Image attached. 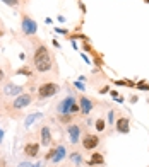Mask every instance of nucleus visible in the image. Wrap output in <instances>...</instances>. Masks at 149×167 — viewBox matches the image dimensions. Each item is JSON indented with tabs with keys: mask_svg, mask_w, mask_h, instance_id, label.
Here are the masks:
<instances>
[{
	"mask_svg": "<svg viewBox=\"0 0 149 167\" xmlns=\"http://www.w3.org/2000/svg\"><path fill=\"white\" fill-rule=\"evenodd\" d=\"M33 62H34V68L38 72H48L52 70V55L48 51V48L45 44H40V46L34 50V56H33Z\"/></svg>",
	"mask_w": 149,
	"mask_h": 167,
	"instance_id": "obj_1",
	"label": "nucleus"
},
{
	"mask_svg": "<svg viewBox=\"0 0 149 167\" xmlns=\"http://www.w3.org/2000/svg\"><path fill=\"white\" fill-rule=\"evenodd\" d=\"M59 85L55 82H45L43 85L38 87V97L40 99H46V97H53L57 92H59Z\"/></svg>",
	"mask_w": 149,
	"mask_h": 167,
	"instance_id": "obj_2",
	"label": "nucleus"
},
{
	"mask_svg": "<svg viewBox=\"0 0 149 167\" xmlns=\"http://www.w3.org/2000/svg\"><path fill=\"white\" fill-rule=\"evenodd\" d=\"M21 29H22V32H24L26 36H33V34H36V31H38V24L33 21L29 16H22Z\"/></svg>",
	"mask_w": 149,
	"mask_h": 167,
	"instance_id": "obj_3",
	"label": "nucleus"
},
{
	"mask_svg": "<svg viewBox=\"0 0 149 167\" xmlns=\"http://www.w3.org/2000/svg\"><path fill=\"white\" fill-rule=\"evenodd\" d=\"M33 102L31 94H19L16 99L12 101V108L14 109H24L26 106H29Z\"/></svg>",
	"mask_w": 149,
	"mask_h": 167,
	"instance_id": "obj_4",
	"label": "nucleus"
},
{
	"mask_svg": "<svg viewBox=\"0 0 149 167\" xmlns=\"http://www.w3.org/2000/svg\"><path fill=\"white\" fill-rule=\"evenodd\" d=\"M74 104H75V97L74 96H69V97H65V99L57 106V113H59V114H70V109H72Z\"/></svg>",
	"mask_w": 149,
	"mask_h": 167,
	"instance_id": "obj_5",
	"label": "nucleus"
},
{
	"mask_svg": "<svg viewBox=\"0 0 149 167\" xmlns=\"http://www.w3.org/2000/svg\"><path fill=\"white\" fill-rule=\"evenodd\" d=\"M98 145H100V136L86 135L84 138H82V147H84L86 150H94Z\"/></svg>",
	"mask_w": 149,
	"mask_h": 167,
	"instance_id": "obj_6",
	"label": "nucleus"
},
{
	"mask_svg": "<svg viewBox=\"0 0 149 167\" xmlns=\"http://www.w3.org/2000/svg\"><path fill=\"white\" fill-rule=\"evenodd\" d=\"M67 133H69V138H70V143L75 145V143H79L81 140V128L77 125H69L67 126Z\"/></svg>",
	"mask_w": 149,
	"mask_h": 167,
	"instance_id": "obj_7",
	"label": "nucleus"
},
{
	"mask_svg": "<svg viewBox=\"0 0 149 167\" xmlns=\"http://www.w3.org/2000/svg\"><path fill=\"white\" fill-rule=\"evenodd\" d=\"M4 94L7 97H16V96L22 94V87L21 85H12V84H5L4 87Z\"/></svg>",
	"mask_w": 149,
	"mask_h": 167,
	"instance_id": "obj_8",
	"label": "nucleus"
},
{
	"mask_svg": "<svg viewBox=\"0 0 149 167\" xmlns=\"http://www.w3.org/2000/svg\"><path fill=\"white\" fill-rule=\"evenodd\" d=\"M115 128H117L118 133L127 135L128 131H130V126H128V118H118V120L115 121Z\"/></svg>",
	"mask_w": 149,
	"mask_h": 167,
	"instance_id": "obj_9",
	"label": "nucleus"
},
{
	"mask_svg": "<svg viewBox=\"0 0 149 167\" xmlns=\"http://www.w3.org/2000/svg\"><path fill=\"white\" fill-rule=\"evenodd\" d=\"M65 155H67V150H65V147H57V148H55L53 150V155H52V159H50V160L53 162V164H59L60 160H64L65 159Z\"/></svg>",
	"mask_w": 149,
	"mask_h": 167,
	"instance_id": "obj_10",
	"label": "nucleus"
},
{
	"mask_svg": "<svg viewBox=\"0 0 149 167\" xmlns=\"http://www.w3.org/2000/svg\"><path fill=\"white\" fill-rule=\"evenodd\" d=\"M40 138H41V145L43 147H48L52 143V131L48 126H43L41 128V133H40Z\"/></svg>",
	"mask_w": 149,
	"mask_h": 167,
	"instance_id": "obj_11",
	"label": "nucleus"
},
{
	"mask_svg": "<svg viewBox=\"0 0 149 167\" xmlns=\"http://www.w3.org/2000/svg\"><path fill=\"white\" fill-rule=\"evenodd\" d=\"M79 104H81L79 108H81V113H82V114H89L91 111H93V108H94V104H93L87 97H81Z\"/></svg>",
	"mask_w": 149,
	"mask_h": 167,
	"instance_id": "obj_12",
	"label": "nucleus"
},
{
	"mask_svg": "<svg viewBox=\"0 0 149 167\" xmlns=\"http://www.w3.org/2000/svg\"><path fill=\"white\" fill-rule=\"evenodd\" d=\"M40 152V143H26L24 145V153L26 157H36Z\"/></svg>",
	"mask_w": 149,
	"mask_h": 167,
	"instance_id": "obj_13",
	"label": "nucleus"
},
{
	"mask_svg": "<svg viewBox=\"0 0 149 167\" xmlns=\"http://www.w3.org/2000/svg\"><path fill=\"white\" fill-rule=\"evenodd\" d=\"M103 164H105V157H103L101 153H98V152H94V153L91 155L89 165H103Z\"/></svg>",
	"mask_w": 149,
	"mask_h": 167,
	"instance_id": "obj_14",
	"label": "nucleus"
},
{
	"mask_svg": "<svg viewBox=\"0 0 149 167\" xmlns=\"http://www.w3.org/2000/svg\"><path fill=\"white\" fill-rule=\"evenodd\" d=\"M38 118H41V113H34V114H29L26 118V121H24V126H31L33 123H34V120H38Z\"/></svg>",
	"mask_w": 149,
	"mask_h": 167,
	"instance_id": "obj_15",
	"label": "nucleus"
},
{
	"mask_svg": "<svg viewBox=\"0 0 149 167\" xmlns=\"http://www.w3.org/2000/svg\"><path fill=\"white\" fill-rule=\"evenodd\" d=\"M70 160L75 162V165H81V164H82V157H81L79 153H77V152H74V153L70 155Z\"/></svg>",
	"mask_w": 149,
	"mask_h": 167,
	"instance_id": "obj_16",
	"label": "nucleus"
},
{
	"mask_svg": "<svg viewBox=\"0 0 149 167\" xmlns=\"http://www.w3.org/2000/svg\"><path fill=\"white\" fill-rule=\"evenodd\" d=\"M94 126H96V130H98V131H103V130H105V126H106V123H105L103 118H100V120H96Z\"/></svg>",
	"mask_w": 149,
	"mask_h": 167,
	"instance_id": "obj_17",
	"label": "nucleus"
},
{
	"mask_svg": "<svg viewBox=\"0 0 149 167\" xmlns=\"http://www.w3.org/2000/svg\"><path fill=\"white\" fill-rule=\"evenodd\" d=\"M0 2H4L9 7H19V4H21V0H0Z\"/></svg>",
	"mask_w": 149,
	"mask_h": 167,
	"instance_id": "obj_18",
	"label": "nucleus"
},
{
	"mask_svg": "<svg viewBox=\"0 0 149 167\" xmlns=\"http://www.w3.org/2000/svg\"><path fill=\"white\" fill-rule=\"evenodd\" d=\"M17 73H19V75H31V70H29L27 67H22V68L17 70Z\"/></svg>",
	"mask_w": 149,
	"mask_h": 167,
	"instance_id": "obj_19",
	"label": "nucleus"
},
{
	"mask_svg": "<svg viewBox=\"0 0 149 167\" xmlns=\"http://www.w3.org/2000/svg\"><path fill=\"white\" fill-rule=\"evenodd\" d=\"M115 123V111H108V125Z\"/></svg>",
	"mask_w": 149,
	"mask_h": 167,
	"instance_id": "obj_20",
	"label": "nucleus"
},
{
	"mask_svg": "<svg viewBox=\"0 0 149 167\" xmlns=\"http://www.w3.org/2000/svg\"><path fill=\"white\" fill-rule=\"evenodd\" d=\"M70 120H72L70 114H60V121H62V123H70Z\"/></svg>",
	"mask_w": 149,
	"mask_h": 167,
	"instance_id": "obj_21",
	"label": "nucleus"
},
{
	"mask_svg": "<svg viewBox=\"0 0 149 167\" xmlns=\"http://www.w3.org/2000/svg\"><path fill=\"white\" fill-rule=\"evenodd\" d=\"M79 111H81V108L77 104H74L72 106V109H70V114H75V113H79Z\"/></svg>",
	"mask_w": 149,
	"mask_h": 167,
	"instance_id": "obj_22",
	"label": "nucleus"
},
{
	"mask_svg": "<svg viewBox=\"0 0 149 167\" xmlns=\"http://www.w3.org/2000/svg\"><path fill=\"white\" fill-rule=\"evenodd\" d=\"M137 87H139V89H142V90H149V85H146V84H144V82L137 84Z\"/></svg>",
	"mask_w": 149,
	"mask_h": 167,
	"instance_id": "obj_23",
	"label": "nucleus"
},
{
	"mask_svg": "<svg viewBox=\"0 0 149 167\" xmlns=\"http://www.w3.org/2000/svg\"><path fill=\"white\" fill-rule=\"evenodd\" d=\"M21 167H33V164H29V162H21Z\"/></svg>",
	"mask_w": 149,
	"mask_h": 167,
	"instance_id": "obj_24",
	"label": "nucleus"
},
{
	"mask_svg": "<svg viewBox=\"0 0 149 167\" xmlns=\"http://www.w3.org/2000/svg\"><path fill=\"white\" fill-rule=\"evenodd\" d=\"M75 87H77V89H81V90H84V85H82L81 82H75Z\"/></svg>",
	"mask_w": 149,
	"mask_h": 167,
	"instance_id": "obj_25",
	"label": "nucleus"
},
{
	"mask_svg": "<svg viewBox=\"0 0 149 167\" xmlns=\"http://www.w3.org/2000/svg\"><path fill=\"white\" fill-rule=\"evenodd\" d=\"M55 31H57V32H62V34H67V29H60V27H57Z\"/></svg>",
	"mask_w": 149,
	"mask_h": 167,
	"instance_id": "obj_26",
	"label": "nucleus"
},
{
	"mask_svg": "<svg viewBox=\"0 0 149 167\" xmlns=\"http://www.w3.org/2000/svg\"><path fill=\"white\" fill-rule=\"evenodd\" d=\"M4 77H5V73H4V70L0 68V80H4Z\"/></svg>",
	"mask_w": 149,
	"mask_h": 167,
	"instance_id": "obj_27",
	"label": "nucleus"
},
{
	"mask_svg": "<svg viewBox=\"0 0 149 167\" xmlns=\"http://www.w3.org/2000/svg\"><path fill=\"white\" fill-rule=\"evenodd\" d=\"M2 140H4V130L0 128V143H2Z\"/></svg>",
	"mask_w": 149,
	"mask_h": 167,
	"instance_id": "obj_28",
	"label": "nucleus"
},
{
	"mask_svg": "<svg viewBox=\"0 0 149 167\" xmlns=\"http://www.w3.org/2000/svg\"><path fill=\"white\" fill-rule=\"evenodd\" d=\"M108 90H110V89H108V85H106V87H103V89H101V94H105V92H108Z\"/></svg>",
	"mask_w": 149,
	"mask_h": 167,
	"instance_id": "obj_29",
	"label": "nucleus"
},
{
	"mask_svg": "<svg viewBox=\"0 0 149 167\" xmlns=\"http://www.w3.org/2000/svg\"><path fill=\"white\" fill-rule=\"evenodd\" d=\"M33 167H43V164L41 162H38V164H33Z\"/></svg>",
	"mask_w": 149,
	"mask_h": 167,
	"instance_id": "obj_30",
	"label": "nucleus"
},
{
	"mask_svg": "<svg viewBox=\"0 0 149 167\" xmlns=\"http://www.w3.org/2000/svg\"><path fill=\"white\" fill-rule=\"evenodd\" d=\"M2 34H4V31H0V38H2Z\"/></svg>",
	"mask_w": 149,
	"mask_h": 167,
	"instance_id": "obj_31",
	"label": "nucleus"
}]
</instances>
